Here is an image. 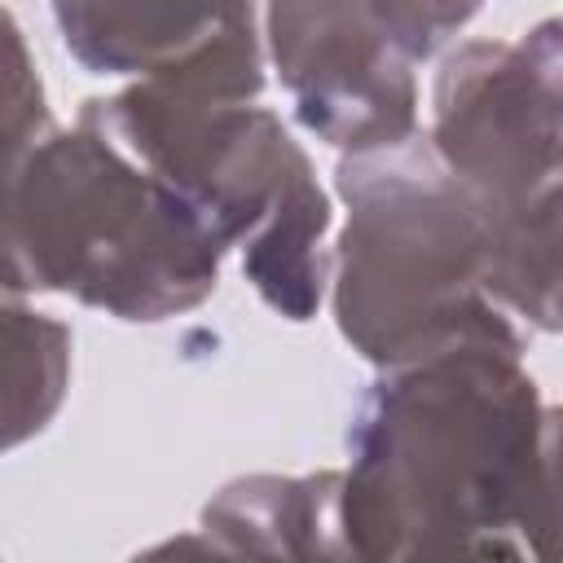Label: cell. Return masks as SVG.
<instances>
[{
	"label": "cell",
	"instance_id": "1",
	"mask_svg": "<svg viewBox=\"0 0 563 563\" xmlns=\"http://www.w3.org/2000/svg\"><path fill=\"white\" fill-rule=\"evenodd\" d=\"M541 400L519 347L457 343L387 369L347 431L352 559H523Z\"/></svg>",
	"mask_w": 563,
	"mask_h": 563
},
{
	"label": "cell",
	"instance_id": "2",
	"mask_svg": "<svg viewBox=\"0 0 563 563\" xmlns=\"http://www.w3.org/2000/svg\"><path fill=\"white\" fill-rule=\"evenodd\" d=\"M220 255L202 216L88 123L4 163L9 295L57 290L123 321H163L216 290Z\"/></svg>",
	"mask_w": 563,
	"mask_h": 563
},
{
	"label": "cell",
	"instance_id": "3",
	"mask_svg": "<svg viewBox=\"0 0 563 563\" xmlns=\"http://www.w3.org/2000/svg\"><path fill=\"white\" fill-rule=\"evenodd\" d=\"M347 224L339 238L334 321L343 339L396 369L457 343L519 334L488 295L493 216L449 172L431 136L356 150L339 163Z\"/></svg>",
	"mask_w": 563,
	"mask_h": 563
},
{
	"label": "cell",
	"instance_id": "4",
	"mask_svg": "<svg viewBox=\"0 0 563 563\" xmlns=\"http://www.w3.org/2000/svg\"><path fill=\"white\" fill-rule=\"evenodd\" d=\"M79 123L167 180L224 251L242 246L246 282L273 312L290 321L317 312L330 198L273 110L246 97L141 79L119 97L88 101Z\"/></svg>",
	"mask_w": 563,
	"mask_h": 563
},
{
	"label": "cell",
	"instance_id": "5",
	"mask_svg": "<svg viewBox=\"0 0 563 563\" xmlns=\"http://www.w3.org/2000/svg\"><path fill=\"white\" fill-rule=\"evenodd\" d=\"M431 101V145L493 224L563 180V97L519 44H462L444 57Z\"/></svg>",
	"mask_w": 563,
	"mask_h": 563
},
{
	"label": "cell",
	"instance_id": "6",
	"mask_svg": "<svg viewBox=\"0 0 563 563\" xmlns=\"http://www.w3.org/2000/svg\"><path fill=\"white\" fill-rule=\"evenodd\" d=\"M273 66L295 119L347 154L418 132L409 57L387 40L369 0H264Z\"/></svg>",
	"mask_w": 563,
	"mask_h": 563
},
{
	"label": "cell",
	"instance_id": "7",
	"mask_svg": "<svg viewBox=\"0 0 563 563\" xmlns=\"http://www.w3.org/2000/svg\"><path fill=\"white\" fill-rule=\"evenodd\" d=\"M62 44L97 75H141L255 101V0H53Z\"/></svg>",
	"mask_w": 563,
	"mask_h": 563
},
{
	"label": "cell",
	"instance_id": "8",
	"mask_svg": "<svg viewBox=\"0 0 563 563\" xmlns=\"http://www.w3.org/2000/svg\"><path fill=\"white\" fill-rule=\"evenodd\" d=\"M202 532L211 550L224 554L352 559L343 537V471H321L303 479H233L207 501Z\"/></svg>",
	"mask_w": 563,
	"mask_h": 563
},
{
	"label": "cell",
	"instance_id": "9",
	"mask_svg": "<svg viewBox=\"0 0 563 563\" xmlns=\"http://www.w3.org/2000/svg\"><path fill=\"white\" fill-rule=\"evenodd\" d=\"M488 295L563 334V180L493 224Z\"/></svg>",
	"mask_w": 563,
	"mask_h": 563
},
{
	"label": "cell",
	"instance_id": "10",
	"mask_svg": "<svg viewBox=\"0 0 563 563\" xmlns=\"http://www.w3.org/2000/svg\"><path fill=\"white\" fill-rule=\"evenodd\" d=\"M4 347H9V444H22L31 431H44L53 409L62 405L70 374V330L44 312L18 308L9 295L4 308Z\"/></svg>",
	"mask_w": 563,
	"mask_h": 563
},
{
	"label": "cell",
	"instance_id": "11",
	"mask_svg": "<svg viewBox=\"0 0 563 563\" xmlns=\"http://www.w3.org/2000/svg\"><path fill=\"white\" fill-rule=\"evenodd\" d=\"M479 4L484 0H369L378 26L409 62H422L453 40L479 13Z\"/></svg>",
	"mask_w": 563,
	"mask_h": 563
},
{
	"label": "cell",
	"instance_id": "12",
	"mask_svg": "<svg viewBox=\"0 0 563 563\" xmlns=\"http://www.w3.org/2000/svg\"><path fill=\"white\" fill-rule=\"evenodd\" d=\"M523 545L532 559H563V409H545L541 418V466L523 519Z\"/></svg>",
	"mask_w": 563,
	"mask_h": 563
},
{
	"label": "cell",
	"instance_id": "13",
	"mask_svg": "<svg viewBox=\"0 0 563 563\" xmlns=\"http://www.w3.org/2000/svg\"><path fill=\"white\" fill-rule=\"evenodd\" d=\"M9 106H4V154L9 163L22 158L40 136H48V110H44V92H40V79L35 70L26 66V44H22V31L9 22Z\"/></svg>",
	"mask_w": 563,
	"mask_h": 563
},
{
	"label": "cell",
	"instance_id": "14",
	"mask_svg": "<svg viewBox=\"0 0 563 563\" xmlns=\"http://www.w3.org/2000/svg\"><path fill=\"white\" fill-rule=\"evenodd\" d=\"M519 48H523V53H528V62L545 75V84L563 97V18L541 22L537 31H528Z\"/></svg>",
	"mask_w": 563,
	"mask_h": 563
}]
</instances>
